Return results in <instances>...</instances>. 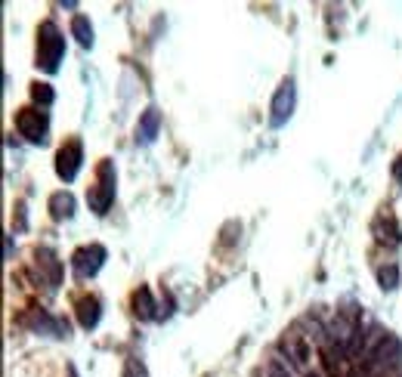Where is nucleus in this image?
<instances>
[{
	"label": "nucleus",
	"instance_id": "nucleus-1",
	"mask_svg": "<svg viewBox=\"0 0 402 377\" xmlns=\"http://www.w3.org/2000/svg\"><path fill=\"white\" fill-rule=\"evenodd\" d=\"M402 365V343L396 334H381L365 352V377H387Z\"/></svg>",
	"mask_w": 402,
	"mask_h": 377
},
{
	"label": "nucleus",
	"instance_id": "nucleus-2",
	"mask_svg": "<svg viewBox=\"0 0 402 377\" xmlns=\"http://www.w3.org/2000/svg\"><path fill=\"white\" fill-rule=\"evenodd\" d=\"M62 56H65V37L56 28V22H43L37 31V65L47 74H56Z\"/></svg>",
	"mask_w": 402,
	"mask_h": 377
},
{
	"label": "nucleus",
	"instance_id": "nucleus-3",
	"mask_svg": "<svg viewBox=\"0 0 402 377\" xmlns=\"http://www.w3.org/2000/svg\"><path fill=\"white\" fill-rule=\"evenodd\" d=\"M115 164L111 161H102L99 164V176H96V185H90V192H87V204H90L93 214L102 216L105 210L111 207V201H115Z\"/></svg>",
	"mask_w": 402,
	"mask_h": 377
},
{
	"label": "nucleus",
	"instance_id": "nucleus-4",
	"mask_svg": "<svg viewBox=\"0 0 402 377\" xmlns=\"http://www.w3.org/2000/svg\"><path fill=\"white\" fill-rule=\"evenodd\" d=\"M294 105H297L294 78H284L282 87L276 90V96H272V108H269V124H272V127H282V124H288V117L294 115Z\"/></svg>",
	"mask_w": 402,
	"mask_h": 377
},
{
	"label": "nucleus",
	"instance_id": "nucleus-5",
	"mask_svg": "<svg viewBox=\"0 0 402 377\" xmlns=\"http://www.w3.org/2000/svg\"><path fill=\"white\" fill-rule=\"evenodd\" d=\"M105 263V247L102 244H87V247H78L71 253V269L78 278H93Z\"/></svg>",
	"mask_w": 402,
	"mask_h": 377
},
{
	"label": "nucleus",
	"instance_id": "nucleus-6",
	"mask_svg": "<svg viewBox=\"0 0 402 377\" xmlns=\"http://www.w3.org/2000/svg\"><path fill=\"white\" fill-rule=\"evenodd\" d=\"M47 115L37 108H19L16 111V130L25 136L28 142H47Z\"/></svg>",
	"mask_w": 402,
	"mask_h": 377
},
{
	"label": "nucleus",
	"instance_id": "nucleus-7",
	"mask_svg": "<svg viewBox=\"0 0 402 377\" xmlns=\"http://www.w3.org/2000/svg\"><path fill=\"white\" fill-rule=\"evenodd\" d=\"M80 161H84V148H80V142L78 139L65 142V146L56 152V173H59V179L71 183V179L78 176V170H80Z\"/></svg>",
	"mask_w": 402,
	"mask_h": 377
},
{
	"label": "nucleus",
	"instance_id": "nucleus-8",
	"mask_svg": "<svg viewBox=\"0 0 402 377\" xmlns=\"http://www.w3.org/2000/svg\"><path fill=\"white\" fill-rule=\"evenodd\" d=\"M278 350L288 356V362L294 365V368H306V358H309V346H306V340L300 337L297 331H288L282 337V343H278Z\"/></svg>",
	"mask_w": 402,
	"mask_h": 377
},
{
	"label": "nucleus",
	"instance_id": "nucleus-9",
	"mask_svg": "<svg viewBox=\"0 0 402 377\" xmlns=\"http://www.w3.org/2000/svg\"><path fill=\"white\" fill-rule=\"evenodd\" d=\"M158 130H161V111L158 108H146L142 111V117H139V127H136V139L148 146V142H155Z\"/></svg>",
	"mask_w": 402,
	"mask_h": 377
},
{
	"label": "nucleus",
	"instance_id": "nucleus-10",
	"mask_svg": "<svg viewBox=\"0 0 402 377\" xmlns=\"http://www.w3.org/2000/svg\"><path fill=\"white\" fill-rule=\"evenodd\" d=\"M37 266H41L43 272H47V282H49V288H56L59 284V275H62V263L56 260V253L49 251V247H37Z\"/></svg>",
	"mask_w": 402,
	"mask_h": 377
},
{
	"label": "nucleus",
	"instance_id": "nucleus-11",
	"mask_svg": "<svg viewBox=\"0 0 402 377\" xmlns=\"http://www.w3.org/2000/svg\"><path fill=\"white\" fill-rule=\"evenodd\" d=\"M99 315H102V309H99V300L96 297H80L78 300V321L80 328H96L99 325Z\"/></svg>",
	"mask_w": 402,
	"mask_h": 377
},
{
	"label": "nucleus",
	"instance_id": "nucleus-12",
	"mask_svg": "<svg viewBox=\"0 0 402 377\" xmlns=\"http://www.w3.org/2000/svg\"><path fill=\"white\" fill-rule=\"evenodd\" d=\"M133 312H136V319H142V321L158 319V312H155V300H152V290H148V288H139L133 294Z\"/></svg>",
	"mask_w": 402,
	"mask_h": 377
},
{
	"label": "nucleus",
	"instance_id": "nucleus-13",
	"mask_svg": "<svg viewBox=\"0 0 402 377\" xmlns=\"http://www.w3.org/2000/svg\"><path fill=\"white\" fill-rule=\"evenodd\" d=\"M49 210H53L56 220H71L74 216V195L71 192H56L49 198Z\"/></svg>",
	"mask_w": 402,
	"mask_h": 377
},
{
	"label": "nucleus",
	"instance_id": "nucleus-14",
	"mask_svg": "<svg viewBox=\"0 0 402 377\" xmlns=\"http://www.w3.org/2000/svg\"><path fill=\"white\" fill-rule=\"evenodd\" d=\"M71 34L78 37V43L84 49L93 47V25H90V19H87V16H74L71 19Z\"/></svg>",
	"mask_w": 402,
	"mask_h": 377
},
{
	"label": "nucleus",
	"instance_id": "nucleus-15",
	"mask_svg": "<svg viewBox=\"0 0 402 377\" xmlns=\"http://www.w3.org/2000/svg\"><path fill=\"white\" fill-rule=\"evenodd\" d=\"M377 282H381L383 290H396V288H399V269H396L393 263L381 266V269H377Z\"/></svg>",
	"mask_w": 402,
	"mask_h": 377
},
{
	"label": "nucleus",
	"instance_id": "nucleus-16",
	"mask_svg": "<svg viewBox=\"0 0 402 377\" xmlns=\"http://www.w3.org/2000/svg\"><path fill=\"white\" fill-rule=\"evenodd\" d=\"M31 96H34V102H41V105H49L56 99V93L49 90V84H34L31 87Z\"/></svg>",
	"mask_w": 402,
	"mask_h": 377
},
{
	"label": "nucleus",
	"instance_id": "nucleus-17",
	"mask_svg": "<svg viewBox=\"0 0 402 377\" xmlns=\"http://www.w3.org/2000/svg\"><path fill=\"white\" fill-rule=\"evenodd\" d=\"M121 377H148V374H146V365L136 362V358H130V362L124 365V374H121Z\"/></svg>",
	"mask_w": 402,
	"mask_h": 377
},
{
	"label": "nucleus",
	"instance_id": "nucleus-18",
	"mask_svg": "<svg viewBox=\"0 0 402 377\" xmlns=\"http://www.w3.org/2000/svg\"><path fill=\"white\" fill-rule=\"evenodd\" d=\"M393 176H396V179H402V155L393 161Z\"/></svg>",
	"mask_w": 402,
	"mask_h": 377
},
{
	"label": "nucleus",
	"instance_id": "nucleus-19",
	"mask_svg": "<svg viewBox=\"0 0 402 377\" xmlns=\"http://www.w3.org/2000/svg\"><path fill=\"white\" fill-rule=\"evenodd\" d=\"M306 377H322V374H315V371H306Z\"/></svg>",
	"mask_w": 402,
	"mask_h": 377
},
{
	"label": "nucleus",
	"instance_id": "nucleus-20",
	"mask_svg": "<svg viewBox=\"0 0 402 377\" xmlns=\"http://www.w3.org/2000/svg\"><path fill=\"white\" fill-rule=\"evenodd\" d=\"M71 377H74V371H71Z\"/></svg>",
	"mask_w": 402,
	"mask_h": 377
}]
</instances>
